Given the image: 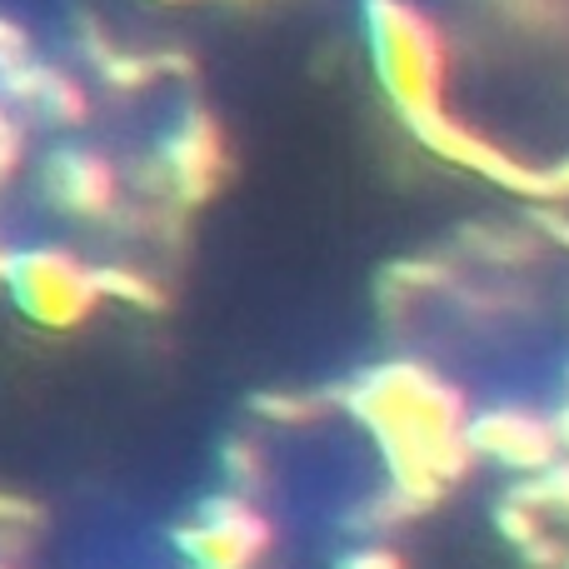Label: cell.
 <instances>
[{
    "mask_svg": "<svg viewBox=\"0 0 569 569\" xmlns=\"http://www.w3.org/2000/svg\"><path fill=\"white\" fill-rule=\"evenodd\" d=\"M365 26H370L375 70H380V86L390 90L395 110L405 120L435 116L445 86V56L435 26L405 0H365Z\"/></svg>",
    "mask_w": 569,
    "mask_h": 569,
    "instance_id": "obj_1",
    "label": "cell"
},
{
    "mask_svg": "<svg viewBox=\"0 0 569 569\" xmlns=\"http://www.w3.org/2000/svg\"><path fill=\"white\" fill-rule=\"evenodd\" d=\"M6 290L16 300V310L40 330H70L100 300L96 270H86L66 250H16Z\"/></svg>",
    "mask_w": 569,
    "mask_h": 569,
    "instance_id": "obj_2",
    "label": "cell"
},
{
    "mask_svg": "<svg viewBox=\"0 0 569 569\" xmlns=\"http://www.w3.org/2000/svg\"><path fill=\"white\" fill-rule=\"evenodd\" d=\"M176 545L196 569H250L270 545V525L250 510L246 495H216L200 505L196 525L176 530Z\"/></svg>",
    "mask_w": 569,
    "mask_h": 569,
    "instance_id": "obj_3",
    "label": "cell"
},
{
    "mask_svg": "<svg viewBox=\"0 0 569 569\" xmlns=\"http://www.w3.org/2000/svg\"><path fill=\"white\" fill-rule=\"evenodd\" d=\"M465 445H470V455H490V460L515 465V470H550L555 455H560V430L540 415L490 410L465 425Z\"/></svg>",
    "mask_w": 569,
    "mask_h": 569,
    "instance_id": "obj_4",
    "label": "cell"
},
{
    "mask_svg": "<svg viewBox=\"0 0 569 569\" xmlns=\"http://www.w3.org/2000/svg\"><path fill=\"white\" fill-rule=\"evenodd\" d=\"M160 170H166V186L190 206L210 196V186L220 176V136L206 110H190L186 126L160 146Z\"/></svg>",
    "mask_w": 569,
    "mask_h": 569,
    "instance_id": "obj_5",
    "label": "cell"
},
{
    "mask_svg": "<svg viewBox=\"0 0 569 569\" xmlns=\"http://www.w3.org/2000/svg\"><path fill=\"white\" fill-rule=\"evenodd\" d=\"M46 180H50L56 206L76 210V216H86V220L106 216L110 200H116V170H110L96 150H60V156L50 160Z\"/></svg>",
    "mask_w": 569,
    "mask_h": 569,
    "instance_id": "obj_6",
    "label": "cell"
},
{
    "mask_svg": "<svg viewBox=\"0 0 569 569\" xmlns=\"http://www.w3.org/2000/svg\"><path fill=\"white\" fill-rule=\"evenodd\" d=\"M36 106L46 110L50 120H60V126L86 120V96H80V86L70 76H60V70H46V66H40V80H36Z\"/></svg>",
    "mask_w": 569,
    "mask_h": 569,
    "instance_id": "obj_7",
    "label": "cell"
},
{
    "mask_svg": "<svg viewBox=\"0 0 569 569\" xmlns=\"http://www.w3.org/2000/svg\"><path fill=\"white\" fill-rule=\"evenodd\" d=\"M520 505H560V510H569V460H555L550 470H540V480L520 490Z\"/></svg>",
    "mask_w": 569,
    "mask_h": 569,
    "instance_id": "obj_8",
    "label": "cell"
},
{
    "mask_svg": "<svg viewBox=\"0 0 569 569\" xmlns=\"http://www.w3.org/2000/svg\"><path fill=\"white\" fill-rule=\"evenodd\" d=\"M96 284H100V295H120V300H130V305H160L156 284L126 276V270H96Z\"/></svg>",
    "mask_w": 569,
    "mask_h": 569,
    "instance_id": "obj_9",
    "label": "cell"
},
{
    "mask_svg": "<svg viewBox=\"0 0 569 569\" xmlns=\"http://www.w3.org/2000/svg\"><path fill=\"white\" fill-rule=\"evenodd\" d=\"M100 70H106V80H110V86H120V90H136V86H146V80L156 76L160 66H156V56H110Z\"/></svg>",
    "mask_w": 569,
    "mask_h": 569,
    "instance_id": "obj_10",
    "label": "cell"
},
{
    "mask_svg": "<svg viewBox=\"0 0 569 569\" xmlns=\"http://www.w3.org/2000/svg\"><path fill=\"white\" fill-rule=\"evenodd\" d=\"M226 470H230V480L240 485V490H250V485L260 480V460H256V450H250L246 440H236L226 450Z\"/></svg>",
    "mask_w": 569,
    "mask_h": 569,
    "instance_id": "obj_11",
    "label": "cell"
},
{
    "mask_svg": "<svg viewBox=\"0 0 569 569\" xmlns=\"http://www.w3.org/2000/svg\"><path fill=\"white\" fill-rule=\"evenodd\" d=\"M20 66H30V56H26V30L10 26V20H0V76H6V70H20Z\"/></svg>",
    "mask_w": 569,
    "mask_h": 569,
    "instance_id": "obj_12",
    "label": "cell"
},
{
    "mask_svg": "<svg viewBox=\"0 0 569 569\" xmlns=\"http://www.w3.org/2000/svg\"><path fill=\"white\" fill-rule=\"evenodd\" d=\"M340 569H405V565L390 550H355L350 560H340Z\"/></svg>",
    "mask_w": 569,
    "mask_h": 569,
    "instance_id": "obj_13",
    "label": "cell"
},
{
    "mask_svg": "<svg viewBox=\"0 0 569 569\" xmlns=\"http://www.w3.org/2000/svg\"><path fill=\"white\" fill-rule=\"evenodd\" d=\"M36 510H26V505H10V500H0V520H30Z\"/></svg>",
    "mask_w": 569,
    "mask_h": 569,
    "instance_id": "obj_14",
    "label": "cell"
},
{
    "mask_svg": "<svg viewBox=\"0 0 569 569\" xmlns=\"http://www.w3.org/2000/svg\"><path fill=\"white\" fill-rule=\"evenodd\" d=\"M10 266H16V250H0V280H10Z\"/></svg>",
    "mask_w": 569,
    "mask_h": 569,
    "instance_id": "obj_15",
    "label": "cell"
},
{
    "mask_svg": "<svg viewBox=\"0 0 569 569\" xmlns=\"http://www.w3.org/2000/svg\"><path fill=\"white\" fill-rule=\"evenodd\" d=\"M6 136H16V126H10V120H6V110H0V140H6Z\"/></svg>",
    "mask_w": 569,
    "mask_h": 569,
    "instance_id": "obj_16",
    "label": "cell"
}]
</instances>
